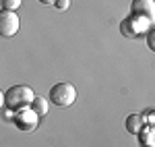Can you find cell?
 <instances>
[{"mask_svg": "<svg viewBox=\"0 0 155 147\" xmlns=\"http://www.w3.org/2000/svg\"><path fill=\"white\" fill-rule=\"evenodd\" d=\"M31 110L35 112L37 116H46L48 114V104H46V99L44 98H33V102H31Z\"/></svg>", "mask_w": 155, "mask_h": 147, "instance_id": "obj_8", "label": "cell"}, {"mask_svg": "<svg viewBox=\"0 0 155 147\" xmlns=\"http://www.w3.org/2000/svg\"><path fill=\"white\" fill-rule=\"evenodd\" d=\"M54 6H56L58 11H66V8H68V0H56Z\"/></svg>", "mask_w": 155, "mask_h": 147, "instance_id": "obj_10", "label": "cell"}, {"mask_svg": "<svg viewBox=\"0 0 155 147\" xmlns=\"http://www.w3.org/2000/svg\"><path fill=\"white\" fill-rule=\"evenodd\" d=\"M19 17H17V12L12 11H0V37H12L17 31H19Z\"/></svg>", "mask_w": 155, "mask_h": 147, "instance_id": "obj_5", "label": "cell"}, {"mask_svg": "<svg viewBox=\"0 0 155 147\" xmlns=\"http://www.w3.org/2000/svg\"><path fill=\"white\" fill-rule=\"evenodd\" d=\"M39 2H41V4H48V6H50V4H54L56 0H39Z\"/></svg>", "mask_w": 155, "mask_h": 147, "instance_id": "obj_11", "label": "cell"}, {"mask_svg": "<svg viewBox=\"0 0 155 147\" xmlns=\"http://www.w3.org/2000/svg\"><path fill=\"white\" fill-rule=\"evenodd\" d=\"M2 2V8L4 11H17V8H21V4H23V0H0Z\"/></svg>", "mask_w": 155, "mask_h": 147, "instance_id": "obj_9", "label": "cell"}, {"mask_svg": "<svg viewBox=\"0 0 155 147\" xmlns=\"http://www.w3.org/2000/svg\"><path fill=\"white\" fill-rule=\"evenodd\" d=\"M2 106H4V93L0 91V108H2Z\"/></svg>", "mask_w": 155, "mask_h": 147, "instance_id": "obj_12", "label": "cell"}, {"mask_svg": "<svg viewBox=\"0 0 155 147\" xmlns=\"http://www.w3.org/2000/svg\"><path fill=\"white\" fill-rule=\"evenodd\" d=\"M151 23L153 21H149V19H145V17H137V15H132V17H128L124 23H122V33L128 37H137V35H143V33H147L149 29H151Z\"/></svg>", "mask_w": 155, "mask_h": 147, "instance_id": "obj_3", "label": "cell"}, {"mask_svg": "<svg viewBox=\"0 0 155 147\" xmlns=\"http://www.w3.org/2000/svg\"><path fill=\"white\" fill-rule=\"evenodd\" d=\"M15 124H17L19 131L29 133V131H35V129H37V124H39V116H37L31 108H21V110L15 112Z\"/></svg>", "mask_w": 155, "mask_h": 147, "instance_id": "obj_4", "label": "cell"}, {"mask_svg": "<svg viewBox=\"0 0 155 147\" xmlns=\"http://www.w3.org/2000/svg\"><path fill=\"white\" fill-rule=\"evenodd\" d=\"M77 99V89L71 83H56L50 89V102L56 104L58 108H68Z\"/></svg>", "mask_w": 155, "mask_h": 147, "instance_id": "obj_2", "label": "cell"}, {"mask_svg": "<svg viewBox=\"0 0 155 147\" xmlns=\"http://www.w3.org/2000/svg\"><path fill=\"white\" fill-rule=\"evenodd\" d=\"M35 98V93H33V89L27 85H15L11 89H6V93H4V104H6V108L12 112L21 110V108H29L31 106V102Z\"/></svg>", "mask_w": 155, "mask_h": 147, "instance_id": "obj_1", "label": "cell"}, {"mask_svg": "<svg viewBox=\"0 0 155 147\" xmlns=\"http://www.w3.org/2000/svg\"><path fill=\"white\" fill-rule=\"evenodd\" d=\"M143 116H139V114H130L128 118H126V131L130 133V135H139L141 133V129H143Z\"/></svg>", "mask_w": 155, "mask_h": 147, "instance_id": "obj_7", "label": "cell"}, {"mask_svg": "<svg viewBox=\"0 0 155 147\" xmlns=\"http://www.w3.org/2000/svg\"><path fill=\"white\" fill-rule=\"evenodd\" d=\"M132 15L137 17H145L149 21L155 19V2L153 0H132Z\"/></svg>", "mask_w": 155, "mask_h": 147, "instance_id": "obj_6", "label": "cell"}]
</instances>
